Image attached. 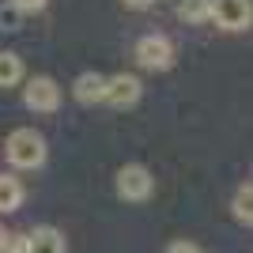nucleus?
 I'll return each instance as SVG.
<instances>
[{
  "label": "nucleus",
  "mask_w": 253,
  "mask_h": 253,
  "mask_svg": "<svg viewBox=\"0 0 253 253\" xmlns=\"http://www.w3.org/2000/svg\"><path fill=\"white\" fill-rule=\"evenodd\" d=\"M4 155H8V163L15 170H38L45 163V155H49V148H45V136L38 132V128H11L8 140H4Z\"/></svg>",
  "instance_id": "1"
},
{
  "label": "nucleus",
  "mask_w": 253,
  "mask_h": 253,
  "mask_svg": "<svg viewBox=\"0 0 253 253\" xmlns=\"http://www.w3.org/2000/svg\"><path fill=\"white\" fill-rule=\"evenodd\" d=\"M114 189H117L121 201L140 204V201H148L151 193H155V174H151L144 163H125V167L117 170V178H114Z\"/></svg>",
  "instance_id": "2"
},
{
  "label": "nucleus",
  "mask_w": 253,
  "mask_h": 253,
  "mask_svg": "<svg viewBox=\"0 0 253 253\" xmlns=\"http://www.w3.org/2000/svg\"><path fill=\"white\" fill-rule=\"evenodd\" d=\"M136 64L144 72H167L170 64H174V42H170L167 34H144L132 49Z\"/></svg>",
  "instance_id": "3"
},
{
  "label": "nucleus",
  "mask_w": 253,
  "mask_h": 253,
  "mask_svg": "<svg viewBox=\"0 0 253 253\" xmlns=\"http://www.w3.org/2000/svg\"><path fill=\"white\" fill-rule=\"evenodd\" d=\"M208 19L227 34H238V31H250L253 23V4L250 0H211V11Z\"/></svg>",
  "instance_id": "4"
},
{
  "label": "nucleus",
  "mask_w": 253,
  "mask_h": 253,
  "mask_svg": "<svg viewBox=\"0 0 253 253\" xmlns=\"http://www.w3.org/2000/svg\"><path fill=\"white\" fill-rule=\"evenodd\" d=\"M23 106L34 114H53L61 106V84L53 76H31L23 87Z\"/></svg>",
  "instance_id": "5"
},
{
  "label": "nucleus",
  "mask_w": 253,
  "mask_h": 253,
  "mask_svg": "<svg viewBox=\"0 0 253 253\" xmlns=\"http://www.w3.org/2000/svg\"><path fill=\"white\" fill-rule=\"evenodd\" d=\"M140 95H144V84H140L132 72H117V76H106V91H102V102L114 106V110H128L136 106Z\"/></svg>",
  "instance_id": "6"
},
{
  "label": "nucleus",
  "mask_w": 253,
  "mask_h": 253,
  "mask_svg": "<svg viewBox=\"0 0 253 253\" xmlns=\"http://www.w3.org/2000/svg\"><path fill=\"white\" fill-rule=\"evenodd\" d=\"M27 253H68V246H64V234L57 227L42 223V227L27 231Z\"/></svg>",
  "instance_id": "7"
},
{
  "label": "nucleus",
  "mask_w": 253,
  "mask_h": 253,
  "mask_svg": "<svg viewBox=\"0 0 253 253\" xmlns=\"http://www.w3.org/2000/svg\"><path fill=\"white\" fill-rule=\"evenodd\" d=\"M102 91H106V76L102 72H80L72 80V98L80 106H95L102 102Z\"/></svg>",
  "instance_id": "8"
},
{
  "label": "nucleus",
  "mask_w": 253,
  "mask_h": 253,
  "mask_svg": "<svg viewBox=\"0 0 253 253\" xmlns=\"http://www.w3.org/2000/svg\"><path fill=\"white\" fill-rule=\"evenodd\" d=\"M23 197H27L23 181L15 178V174H0V211H4V215H8V211H19Z\"/></svg>",
  "instance_id": "9"
},
{
  "label": "nucleus",
  "mask_w": 253,
  "mask_h": 253,
  "mask_svg": "<svg viewBox=\"0 0 253 253\" xmlns=\"http://www.w3.org/2000/svg\"><path fill=\"white\" fill-rule=\"evenodd\" d=\"M23 80V57L11 49H0V87H15Z\"/></svg>",
  "instance_id": "10"
},
{
  "label": "nucleus",
  "mask_w": 253,
  "mask_h": 253,
  "mask_svg": "<svg viewBox=\"0 0 253 253\" xmlns=\"http://www.w3.org/2000/svg\"><path fill=\"white\" fill-rule=\"evenodd\" d=\"M253 185L250 181H242V185H238V189H234V201H231V211H234V219L238 223H246V227H250L253 223Z\"/></svg>",
  "instance_id": "11"
},
{
  "label": "nucleus",
  "mask_w": 253,
  "mask_h": 253,
  "mask_svg": "<svg viewBox=\"0 0 253 253\" xmlns=\"http://www.w3.org/2000/svg\"><path fill=\"white\" fill-rule=\"evenodd\" d=\"M211 0H178V15L185 23H208Z\"/></svg>",
  "instance_id": "12"
},
{
  "label": "nucleus",
  "mask_w": 253,
  "mask_h": 253,
  "mask_svg": "<svg viewBox=\"0 0 253 253\" xmlns=\"http://www.w3.org/2000/svg\"><path fill=\"white\" fill-rule=\"evenodd\" d=\"M19 23H23V15L4 0V4H0V31H19Z\"/></svg>",
  "instance_id": "13"
},
{
  "label": "nucleus",
  "mask_w": 253,
  "mask_h": 253,
  "mask_svg": "<svg viewBox=\"0 0 253 253\" xmlns=\"http://www.w3.org/2000/svg\"><path fill=\"white\" fill-rule=\"evenodd\" d=\"M0 253H27V234H11L8 231V238H4V246H0Z\"/></svg>",
  "instance_id": "14"
},
{
  "label": "nucleus",
  "mask_w": 253,
  "mask_h": 253,
  "mask_svg": "<svg viewBox=\"0 0 253 253\" xmlns=\"http://www.w3.org/2000/svg\"><path fill=\"white\" fill-rule=\"evenodd\" d=\"M11 8L19 11V15H31V11H42L45 4H49V0H8Z\"/></svg>",
  "instance_id": "15"
},
{
  "label": "nucleus",
  "mask_w": 253,
  "mask_h": 253,
  "mask_svg": "<svg viewBox=\"0 0 253 253\" xmlns=\"http://www.w3.org/2000/svg\"><path fill=\"white\" fill-rule=\"evenodd\" d=\"M167 253H201V246H193V242H170Z\"/></svg>",
  "instance_id": "16"
},
{
  "label": "nucleus",
  "mask_w": 253,
  "mask_h": 253,
  "mask_svg": "<svg viewBox=\"0 0 253 253\" xmlns=\"http://www.w3.org/2000/svg\"><path fill=\"white\" fill-rule=\"evenodd\" d=\"M121 4H125V8H132V11H148L155 0H121Z\"/></svg>",
  "instance_id": "17"
},
{
  "label": "nucleus",
  "mask_w": 253,
  "mask_h": 253,
  "mask_svg": "<svg viewBox=\"0 0 253 253\" xmlns=\"http://www.w3.org/2000/svg\"><path fill=\"white\" fill-rule=\"evenodd\" d=\"M4 238H8V231H4V223H0V246H4Z\"/></svg>",
  "instance_id": "18"
}]
</instances>
